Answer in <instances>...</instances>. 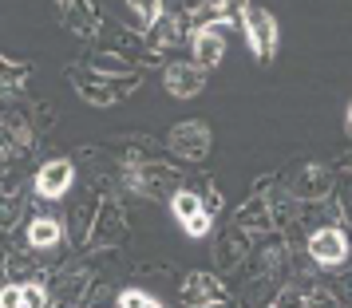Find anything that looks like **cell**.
<instances>
[{
	"label": "cell",
	"instance_id": "3957f363",
	"mask_svg": "<svg viewBox=\"0 0 352 308\" xmlns=\"http://www.w3.org/2000/svg\"><path fill=\"white\" fill-rule=\"evenodd\" d=\"M194 64L202 67H218L226 60V40H222V32H218V24H206V28H198L194 32Z\"/></svg>",
	"mask_w": 352,
	"mask_h": 308
},
{
	"label": "cell",
	"instance_id": "5b68a950",
	"mask_svg": "<svg viewBox=\"0 0 352 308\" xmlns=\"http://www.w3.org/2000/svg\"><path fill=\"white\" fill-rule=\"evenodd\" d=\"M206 87V71L198 64H170L166 67V91L178 99H190Z\"/></svg>",
	"mask_w": 352,
	"mask_h": 308
},
{
	"label": "cell",
	"instance_id": "ac0fdd59",
	"mask_svg": "<svg viewBox=\"0 0 352 308\" xmlns=\"http://www.w3.org/2000/svg\"><path fill=\"white\" fill-rule=\"evenodd\" d=\"M349 130H352V103H349Z\"/></svg>",
	"mask_w": 352,
	"mask_h": 308
},
{
	"label": "cell",
	"instance_id": "8992f818",
	"mask_svg": "<svg viewBox=\"0 0 352 308\" xmlns=\"http://www.w3.org/2000/svg\"><path fill=\"white\" fill-rule=\"evenodd\" d=\"M72 178H76V166L67 158H56V163H48L36 174V190H40V198H64Z\"/></svg>",
	"mask_w": 352,
	"mask_h": 308
},
{
	"label": "cell",
	"instance_id": "52a82bcc",
	"mask_svg": "<svg viewBox=\"0 0 352 308\" xmlns=\"http://www.w3.org/2000/svg\"><path fill=\"white\" fill-rule=\"evenodd\" d=\"M309 253L320 261V265H340V261L349 257V237L340 233V229H320L309 237Z\"/></svg>",
	"mask_w": 352,
	"mask_h": 308
},
{
	"label": "cell",
	"instance_id": "7c38bea8",
	"mask_svg": "<svg viewBox=\"0 0 352 308\" xmlns=\"http://www.w3.org/2000/svg\"><path fill=\"white\" fill-rule=\"evenodd\" d=\"M214 8H218V16L234 20V24L241 28V20H245V12H250V0H218Z\"/></svg>",
	"mask_w": 352,
	"mask_h": 308
},
{
	"label": "cell",
	"instance_id": "9c48e42d",
	"mask_svg": "<svg viewBox=\"0 0 352 308\" xmlns=\"http://www.w3.org/2000/svg\"><path fill=\"white\" fill-rule=\"evenodd\" d=\"M28 241H32V249H52L60 241V222L56 217H36L28 226Z\"/></svg>",
	"mask_w": 352,
	"mask_h": 308
},
{
	"label": "cell",
	"instance_id": "5bb4252c",
	"mask_svg": "<svg viewBox=\"0 0 352 308\" xmlns=\"http://www.w3.org/2000/svg\"><path fill=\"white\" fill-rule=\"evenodd\" d=\"M20 292H24V308H44V305H48L44 285H20Z\"/></svg>",
	"mask_w": 352,
	"mask_h": 308
},
{
	"label": "cell",
	"instance_id": "ba28073f",
	"mask_svg": "<svg viewBox=\"0 0 352 308\" xmlns=\"http://www.w3.org/2000/svg\"><path fill=\"white\" fill-rule=\"evenodd\" d=\"M182 300L194 305V308H210V305H222L226 300V289L214 281V276L194 273V276H186V285H182Z\"/></svg>",
	"mask_w": 352,
	"mask_h": 308
},
{
	"label": "cell",
	"instance_id": "8fae6325",
	"mask_svg": "<svg viewBox=\"0 0 352 308\" xmlns=\"http://www.w3.org/2000/svg\"><path fill=\"white\" fill-rule=\"evenodd\" d=\"M324 190H329V174L317 170V166H309V170H305V186H297V194L317 198V194H324Z\"/></svg>",
	"mask_w": 352,
	"mask_h": 308
},
{
	"label": "cell",
	"instance_id": "4fadbf2b",
	"mask_svg": "<svg viewBox=\"0 0 352 308\" xmlns=\"http://www.w3.org/2000/svg\"><path fill=\"white\" fill-rule=\"evenodd\" d=\"M119 308H162V305L139 289H127V292H119Z\"/></svg>",
	"mask_w": 352,
	"mask_h": 308
},
{
	"label": "cell",
	"instance_id": "2e32d148",
	"mask_svg": "<svg viewBox=\"0 0 352 308\" xmlns=\"http://www.w3.org/2000/svg\"><path fill=\"white\" fill-rule=\"evenodd\" d=\"M0 308H24V292H20V285H4V289H0Z\"/></svg>",
	"mask_w": 352,
	"mask_h": 308
},
{
	"label": "cell",
	"instance_id": "30bf717a",
	"mask_svg": "<svg viewBox=\"0 0 352 308\" xmlns=\"http://www.w3.org/2000/svg\"><path fill=\"white\" fill-rule=\"evenodd\" d=\"M123 4H127L131 12L139 16V24H143V28H151V24L159 20V12H162V4H159V0H123Z\"/></svg>",
	"mask_w": 352,
	"mask_h": 308
},
{
	"label": "cell",
	"instance_id": "6da1fadb",
	"mask_svg": "<svg viewBox=\"0 0 352 308\" xmlns=\"http://www.w3.org/2000/svg\"><path fill=\"white\" fill-rule=\"evenodd\" d=\"M241 32H245V40H250V48H254L257 60H270L273 51H277V20L265 8H250L245 20H241Z\"/></svg>",
	"mask_w": 352,
	"mask_h": 308
},
{
	"label": "cell",
	"instance_id": "9a60e30c",
	"mask_svg": "<svg viewBox=\"0 0 352 308\" xmlns=\"http://www.w3.org/2000/svg\"><path fill=\"white\" fill-rule=\"evenodd\" d=\"M151 28H159V32H155V44H175L178 36H182V32H178V24H175V20H162V24L155 20Z\"/></svg>",
	"mask_w": 352,
	"mask_h": 308
},
{
	"label": "cell",
	"instance_id": "277c9868",
	"mask_svg": "<svg viewBox=\"0 0 352 308\" xmlns=\"http://www.w3.org/2000/svg\"><path fill=\"white\" fill-rule=\"evenodd\" d=\"M170 150L182 158H202L210 150V130L202 123H178L175 134H170Z\"/></svg>",
	"mask_w": 352,
	"mask_h": 308
},
{
	"label": "cell",
	"instance_id": "e0dca14e",
	"mask_svg": "<svg viewBox=\"0 0 352 308\" xmlns=\"http://www.w3.org/2000/svg\"><path fill=\"white\" fill-rule=\"evenodd\" d=\"M309 305H313V308H333V300H329V296H313Z\"/></svg>",
	"mask_w": 352,
	"mask_h": 308
},
{
	"label": "cell",
	"instance_id": "7a4b0ae2",
	"mask_svg": "<svg viewBox=\"0 0 352 308\" xmlns=\"http://www.w3.org/2000/svg\"><path fill=\"white\" fill-rule=\"evenodd\" d=\"M170 213L178 217V226L186 229L190 237H206L210 233V213H206V206H202V198L190 194V190H178V194L170 198Z\"/></svg>",
	"mask_w": 352,
	"mask_h": 308
}]
</instances>
